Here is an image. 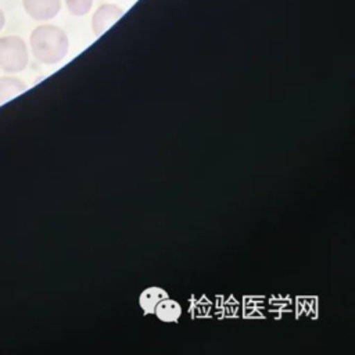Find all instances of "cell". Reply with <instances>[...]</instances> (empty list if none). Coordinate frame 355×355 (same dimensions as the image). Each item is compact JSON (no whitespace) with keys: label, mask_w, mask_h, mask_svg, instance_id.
Wrapping results in <instances>:
<instances>
[{"label":"cell","mask_w":355,"mask_h":355,"mask_svg":"<svg viewBox=\"0 0 355 355\" xmlns=\"http://www.w3.org/2000/svg\"><path fill=\"white\" fill-rule=\"evenodd\" d=\"M31 47L40 62L55 64L68 53V37L54 25H40L31 35Z\"/></svg>","instance_id":"cell-1"},{"label":"cell","mask_w":355,"mask_h":355,"mask_svg":"<svg viewBox=\"0 0 355 355\" xmlns=\"http://www.w3.org/2000/svg\"><path fill=\"white\" fill-rule=\"evenodd\" d=\"M28 64V51L18 36L0 37V68L7 72L22 71Z\"/></svg>","instance_id":"cell-2"},{"label":"cell","mask_w":355,"mask_h":355,"mask_svg":"<svg viewBox=\"0 0 355 355\" xmlns=\"http://www.w3.org/2000/svg\"><path fill=\"white\" fill-rule=\"evenodd\" d=\"M123 15V10L115 4H103L100 6L92 21V28L96 36L103 35L107 29H110L121 17Z\"/></svg>","instance_id":"cell-3"},{"label":"cell","mask_w":355,"mask_h":355,"mask_svg":"<svg viewBox=\"0 0 355 355\" xmlns=\"http://www.w3.org/2000/svg\"><path fill=\"white\" fill-rule=\"evenodd\" d=\"M25 11L37 21H46L55 17L61 8L60 0H22Z\"/></svg>","instance_id":"cell-4"},{"label":"cell","mask_w":355,"mask_h":355,"mask_svg":"<svg viewBox=\"0 0 355 355\" xmlns=\"http://www.w3.org/2000/svg\"><path fill=\"white\" fill-rule=\"evenodd\" d=\"M154 313L162 322H175L179 319V316L182 313V308L176 301L169 300V297H168V298L161 300L157 304Z\"/></svg>","instance_id":"cell-5"},{"label":"cell","mask_w":355,"mask_h":355,"mask_svg":"<svg viewBox=\"0 0 355 355\" xmlns=\"http://www.w3.org/2000/svg\"><path fill=\"white\" fill-rule=\"evenodd\" d=\"M164 298H168V294L165 290L159 288V287H150L147 290H144L141 294H140V298H139V304L141 306V309L146 312V313H154V309L157 306V304L164 300Z\"/></svg>","instance_id":"cell-6"},{"label":"cell","mask_w":355,"mask_h":355,"mask_svg":"<svg viewBox=\"0 0 355 355\" xmlns=\"http://www.w3.org/2000/svg\"><path fill=\"white\" fill-rule=\"evenodd\" d=\"M25 90V85L15 78L0 79V104Z\"/></svg>","instance_id":"cell-7"},{"label":"cell","mask_w":355,"mask_h":355,"mask_svg":"<svg viewBox=\"0 0 355 355\" xmlns=\"http://www.w3.org/2000/svg\"><path fill=\"white\" fill-rule=\"evenodd\" d=\"M65 3L71 14L80 17L89 12V10L92 8L93 0H65Z\"/></svg>","instance_id":"cell-8"},{"label":"cell","mask_w":355,"mask_h":355,"mask_svg":"<svg viewBox=\"0 0 355 355\" xmlns=\"http://www.w3.org/2000/svg\"><path fill=\"white\" fill-rule=\"evenodd\" d=\"M4 22H6V18H4V12L0 10V31L3 29V26H4Z\"/></svg>","instance_id":"cell-9"}]
</instances>
